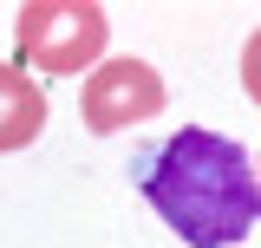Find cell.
<instances>
[{
  "mask_svg": "<svg viewBox=\"0 0 261 248\" xmlns=\"http://www.w3.org/2000/svg\"><path fill=\"white\" fill-rule=\"evenodd\" d=\"M46 131V92L20 65H0V151H27Z\"/></svg>",
  "mask_w": 261,
  "mask_h": 248,
  "instance_id": "4",
  "label": "cell"
},
{
  "mask_svg": "<svg viewBox=\"0 0 261 248\" xmlns=\"http://www.w3.org/2000/svg\"><path fill=\"white\" fill-rule=\"evenodd\" d=\"M242 92L261 105V27L248 33V46H242Z\"/></svg>",
  "mask_w": 261,
  "mask_h": 248,
  "instance_id": "5",
  "label": "cell"
},
{
  "mask_svg": "<svg viewBox=\"0 0 261 248\" xmlns=\"http://www.w3.org/2000/svg\"><path fill=\"white\" fill-rule=\"evenodd\" d=\"M137 189L190 248H228L261 222V177L222 131H176L144 157Z\"/></svg>",
  "mask_w": 261,
  "mask_h": 248,
  "instance_id": "1",
  "label": "cell"
},
{
  "mask_svg": "<svg viewBox=\"0 0 261 248\" xmlns=\"http://www.w3.org/2000/svg\"><path fill=\"white\" fill-rule=\"evenodd\" d=\"M163 79L157 65L144 59H105L85 79V92H79V111H85V131L92 137H111V131H130V124H150L163 111Z\"/></svg>",
  "mask_w": 261,
  "mask_h": 248,
  "instance_id": "3",
  "label": "cell"
},
{
  "mask_svg": "<svg viewBox=\"0 0 261 248\" xmlns=\"http://www.w3.org/2000/svg\"><path fill=\"white\" fill-rule=\"evenodd\" d=\"M20 59L33 72H59V79H92L98 72V53L111 39V20L98 0H27L20 7Z\"/></svg>",
  "mask_w": 261,
  "mask_h": 248,
  "instance_id": "2",
  "label": "cell"
},
{
  "mask_svg": "<svg viewBox=\"0 0 261 248\" xmlns=\"http://www.w3.org/2000/svg\"><path fill=\"white\" fill-rule=\"evenodd\" d=\"M255 177H261V163H255Z\"/></svg>",
  "mask_w": 261,
  "mask_h": 248,
  "instance_id": "6",
  "label": "cell"
}]
</instances>
